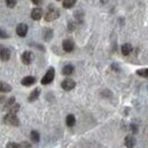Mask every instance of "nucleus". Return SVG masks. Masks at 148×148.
<instances>
[{
  "label": "nucleus",
  "mask_w": 148,
  "mask_h": 148,
  "mask_svg": "<svg viewBox=\"0 0 148 148\" xmlns=\"http://www.w3.org/2000/svg\"><path fill=\"white\" fill-rule=\"evenodd\" d=\"M58 17H59V10L57 8H55L53 5H50L48 7V10H47L46 15H45V21L46 22H53Z\"/></svg>",
  "instance_id": "obj_1"
},
{
  "label": "nucleus",
  "mask_w": 148,
  "mask_h": 148,
  "mask_svg": "<svg viewBox=\"0 0 148 148\" xmlns=\"http://www.w3.org/2000/svg\"><path fill=\"white\" fill-rule=\"evenodd\" d=\"M3 123L8 124V125H13V127H18L19 125V120L16 116V114H10L7 113L3 116Z\"/></svg>",
  "instance_id": "obj_2"
},
{
  "label": "nucleus",
  "mask_w": 148,
  "mask_h": 148,
  "mask_svg": "<svg viewBox=\"0 0 148 148\" xmlns=\"http://www.w3.org/2000/svg\"><path fill=\"white\" fill-rule=\"evenodd\" d=\"M55 77V69L54 67H49V70L47 71V73L43 75V77L41 79V84L46 86V84H49L53 82Z\"/></svg>",
  "instance_id": "obj_3"
},
{
  "label": "nucleus",
  "mask_w": 148,
  "mask_h": 148,
  "mask_svg": "<svg viewBox=\"0 0 148 148\" xmlns=\"http://www.w3.org/2000/svg\"><path fill=\"white\" fill-rule=\"evenodd\" d=\"M33 59H34V54L32 51H29V50L27 51H24L22 54V56H21V60L25 65H30L33 62Z\"/></svg>",
  "instance_id": "obj_4"
},
{
  "label": "nucleus",
  "mask_w": 148,
  "mask_h": 148,
  "mask_svg": "<svg viewBox=\"0 0 148 148\" xmlns=\"http://www.w3.org/2000/svg\"><path fill=\"white\" fill-rule=\"evenodd\" d=\"M76 83L75 81L72 80V79H65L63 82H62V88L65 90V91H71L75 88Z\"/></svg>",
  "instance_id": "obj_5"
},
{
  "label": "nucleus",
  "mask_w": 148,
  "mask_h": 148,
  "mask_svg": "<svg viewBox=\"0 0 148 148\" xmlns=\"http://www.w3.org/2000/svg\"><path fill=\"white\" fill-rule=\"evenodd\" d=\"M27 30H29V27H27V25L25 24V23H21L17 25V27H16V33H17V36L18 37H26V34H27Z\"/></svg>",
  "instance_id": "obj_6"
},
{
  "label": "nucleus",
  "mask_w": 148,
  "mask_h": 148,
  "mask_svg": "<svg viewBox=\"0 0 148 148\" xmlns=\"http://www.w3.org/2000/svg\"><path fill=\"white\" fill-rule=\"evenodd\" d=\"M62 47H63V49L66 51V53H71V51H73L74 50V42L72 40H70V39H66V40H64L63 41V45H62Z\"/></svg>",
  "instance_id": "obj_7"
},
{
  "label": "nucleus",
  "mask_w": 148,
  "mask_h": 148,
  "mask_svg": "<svg viewBox=\"0 0 148 148\" xmlns=\"http://www.w3.org/2000/svg\"><path fill=\"white\" fill-rule=\"evenodd\" d=\"M42 15H43V12H42V9L41 8H33L32 9V12H31V18L33 19V21H39V19L42 18Z\"/></svg>",
  "instance_id": "obj_8"
},
{
  "label": "nucleus",
  "mask_w": 148,
  "mask_h": 148,
  "mask_svg": "<svg viewBox=\"0 0 148 148\" xmlns=\"http://www.w3.org/2000/svg\"><path fill=\"white\" fill-rule=\"evenodd\" d=\"M21 83L24 87H30V86H32V84L36 83V77L34 76H25V77L22 79Z\"/></svg>",
  "instance_id": "obj_9"
},
{
  "label": "nucleus",
  "mask_w": 148,
  "mask_h": 148,
  "mask_svg": "<svg viewBox=\"0 0 148 148\" xmlns=\"http://www.w3.org/2000/svg\"><path fill=\"white\" fill-rule=\"evenodd\" d=\"M124 145H125V147L127 148H133L134 147V145H136V139H134V137L133 136H127L125 137V139H124Z\"/></svg>",
  "instance_id": "obj_10"
},
{
  "label": "nucleus",
  "mask_w": 148,
  "mask_h": 148,
  "mask_svg": "<svg viewBox=\"0 0 148 148\" xmlns=\"http://www.w3.org/2000/svg\"><path fill=\"white\" fill-rule=\"evenodd\" d=\"M40 93H41V89H40V88H36L32 92L30 93V96H29V99H27V100H29L30 103L36 101L38 98L40 97Z\"/></svg>",
  "instance_id": "obj_11"
},
{
  "label": "nucleus",
  "mask_w": 148,
  "mask_h": 148,
  "mask_svg": "<svg viewBox=\"0 0 148 148\" xmlns=\"http://www.w3.org/2000/svg\"><path fill=\"white\" fill-rule=\"evenodd\" d=\"M9 58H10V50L8 48H2L0 50V59L3 62H7L9 60Z\"/></svg>",
  "instance_id": "obj_12"
},
{
  "label": "nucleus",
  "mask_w": 148,
  "mask_h": 148,
  "mask_svg": "<svg viewBox=\"0 0 148 148\" xmlns=\"http://www.w3.org/2000/svg\"><path fill=\"white\" fill-rule=\"evenodd\" d=\"M132 45L131 43H124V45H122V47H121V51H122V55L123 56H128L132 51Z\"/></svg>",
  "instance_id": "obj_13"
},
{
  "label": "nucleus",
  "mask_w": 148,
  "mask_h": 148,
  "mask_svg": "<svg viewBox=\"0 0 148 148\" xmlns=\"http://www.w3.org/2000/svg\"><path fill=\"white\" fill-rule=\"evenodd\" d=\"M73 72H74V66L73 65H71V64L65 65V66L63 67V70H62V73L64 74L65 76H70Z\"/></svg>",
  "instance_id": "obj_14"
},
{
  "label": "nucleus",
  "mask_w": 148,
  "mask_h": 148,
  "mask_svg": "<svg viewBox=\"0 0 148 148\" xmlns=\"http://www.w3.org/2000/svg\"><path fill=\"white\" fill-rule=\"evenodd\" d=\"M12 91V87L6 82H0V92H9Z\"/></svg>",
  "instance_id": "obj_15"
},
{
  "label": "nucleus",
  "mask_w": 148,
  "mask_h": 148,
  "mask_svg": "<svg viewBox=\"0 0 148 148\" xmlns=\"http://www.w3.org/2000/svg\"><path fill=\"white\" fill-rule=\"evenodd\" d=\"M75 116H74L73 114H69L67 116H66V124H67V127H73L74 124H75Z\"/></svg>",
  "instance_id": "obj_16"
},
{
  "label": "nucleus",
  "mask_w": 148,
  "mask_h": 148,
  "mask_svg": "<svg viewBox=\"0 0 148 148\" xmlns=\"http://www.w3.org/2000/svg\"><path fill=\"white\" fill-rule=\"evenodd\" d=\"M31 140L33 141V143H39L40 141V133L36 131V130H33V131H31Z\"/></svg>",
  "instance_id": "obj_17"
},
{
  "label": "nucleus",
  "mask_w": 148,
  "mask_h": 148,
  "mask_svg": "<svg viewBox=\"0 0 148 148\" xmlns=\"http://www.w3.org/2000/svg\"><path fill=\"white\" fill-rule=\"evenodd\" d=\"M14 105H15V97H10V98H9V99L6 101V104H5V107H3V108L8 111V110H9L10 107H13Z\"/></svg>",
  "instance_id": "obj_18"
},
{
  "label": "nucleus",
  "mask_w": 148,
  "mask_h": 148,
  "mask_svg": "<svg viewBox=\"0 0 148 148\" xmlns=\"http://www.w3.org/2000/svg\"><path fill=\"white\" fill-rule=\"evenodd\" d=\"M75 3H76L75 0H64L63 1V7L69 9V8H72Z\"/></svg>",
  "instance_id": "obj_19"
},
{
  "label": "nucleus",
  "mask_w": 148,
  "mask_h": 148,
  "mask_svg": "<svg viewBox=\"0 0 148 148\" xmlns=\"http://www.w3.org/2000/svg\"><path fill=\"white\" fill-rule=\"evenodd\" d=\"M45 40L46 41H49L51 38H53V30L51 29H46L45 30Z\"/></svg>",
  "instance_id": "obj_20"
},
{
  "label": "nucleus",
  "mask_w": 148,
  "mask_h": 148,
  "mask_svg": "<svg viewBox=\"0 0 148 148\" xmlns=\"http://www.w3.org/2000/svg\"><path fill=\"white\" fill-rule=\"evenodd\" d=\"M137 74L139 76H143V77H146L148 79V69H141V70H138Z\"/></svg>",
  "instance_id": "obj_21"
},
{
  "label": "nucleus",
  "mask_w": 148,
  "mask_h": 148,
  "mask_svg": "<svg viewBox=\"0 0 148 148\" xmlns=\"http://www.w3.org/2000/svg\"><path fill=\"white\" fill-rule=\"evenodd\" d=\"M19 110V104H15L13 107H10L9 110H8V113H10V114H16Z\"/></svg>",
  "instance_id": "obj_22"
},
{
  "label": "nucleus",
  "mask_w": 148,
  "mask_h": 148,
  "mask_svg": "<svg viewBox=\"0 0 148 148\" xmlns=\"http://www.w3.org/2000/svg\"><path fill=\"white\" fill-rule=\"evenodd\" d=\"M16 3H17L16 0H7V1H6V5H7V7H9V8H14V7L16 6Z\"/></svg>",
  "instance_id": "obj_23"
},
{
  "label": "nucleus",
  "mask_w": 148,
  "mask_h": 148,
  "mask_svg": "<svg viewBox=\"0 0 148 148\" xmlns=\"http://www.w3.org/2000/svg\"><path fill=\"white\" fill-rule=\"evenodd\" d=\"M6 148H22V147H21V145L16 144V143H8Z\"/></svg>",
  "instance_id": "obj_24"
},
{
  "label": "nucleus",
  "mask_w": 148,
  "mask_h": 148,
  "mask_svg": "<svg viewBox=\"0 0 148 148\" xmlns=\"http://www.w3.org/2000/svg\"><path fill=\"white\" fill-rule=\"evenodd\" d=\"M0 38H1V39H7V38H8V34H7L6 31L2 30V29H0Z\"/></svg>",
  "instance_id": "obj_25"
},
{
  "label": "nucleus",
  "mask_w": 148,
  "mask_h": 148,
  "mask_svg": "<svg viewBox=\"0 0 148 148\" xmlns=\"http://www.w3.org/2000/svg\"><path fill=\"white\" fill-rule=\"evenodd\" d=\"M130 129H131V131H132L133 133H137V131H138V128H137L136 124H131V125H130Z\"/></svg>",
  "instance_id": "obj_26"
},
{
  "label": "nucleus",
  "mask_w": 148,
  "mask_h": 148,
  "mask_svg": "<svg viewBox=\"0 0 148 148\" xmlns=\"http://www.w3.org/2000/svg\"><path fill=\"white\" fill-rule=\"evenodd\" d=\"M21 147H22V148H31V145H30L29 143H26V141H24V143H22V145H21Z\"/></svg>",
  "instance_id": "obj_27"
},
{
  "label": "nucleus",
  "mask_w": 148,
  "mask_h": 148,
  "mask_svg": "<svg viewBox=\"0 0 148 148\" xmlns=\"http://www.w3.org/2000/svg\"><path fill=\"white\" fill-rule=\"evenodd\" d=\"M74 27H75L74 23L73 22H70V23H69V30H74Z\"/></svg>",
  "instance_id": "obj_28"
},
{
  "label": "nucleus",
  "mask_w": 148,
  "mask_h": 148,
  "mask_svg": "<svg viewBox=\"0 0 148 148\" xmlns=\"http://www.w3.org/2000/svg\"><path fill=\"white\" fill-rule=\"evenodd\" d=\"M32 2H33L34 5H41V3H42L41 0H32Z\"/></svg>",
  "instance_id": "obj_29"
}]
</instances>
